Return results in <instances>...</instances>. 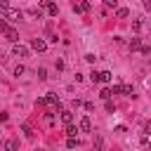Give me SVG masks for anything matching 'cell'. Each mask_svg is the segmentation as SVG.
<instances>
[{
    "label": "cell",
    "mask_w": 151,
    "mask_h": 151,
    "mask_svg": "<svg viewBox=\"0 0 151 151\" xmlns=\"http://www.w3.org/2000/svg\"><path fill=\"white\" fill-rule=\"evenodd\" d=\"M2 19H7V21H19V19H21V9H17V7H5V9H2Z\"/></svg>",
    "instance_id": "1"
},
{
    "label": "cell",
    "mask_w": 151,
    "mask_h": 151,
    "mask_svg": "<svg viewBox=\"0 0 151 151\" xmlns=\"http://www.w3.org/2000/svg\"><path fill=\"white\" fill-rule=\"evenodd\" d=\"M111 94H125V97H134V90H132V85H116V87L111 90Z\"/></svg>",
    "instance_id": "2"
},
{
    "label": "cell",
    "mask_w": 151,
    "mask_h": 151,
    "mask_svg": "<svg viewBox=\"0 0 151 151\" xmlns=\"http://www.w3.org/2000/svg\"><path fill=\"white\" fill-rule=\"evenodd\" d=\"M28 52H31V50H28L26 45H19V42H14V47H12V54H14V57H19V59L28 57Z\"/></svg>",
    "instance_id": "3"
},
{
    "label": "cell",
    "mask_w": 151,
    "mask_h": 151,
    "mask_svg": "<svg viewBox=\"0 0 151 151\" xmlns=\"http://www.w3.org/2000/svg\"><path fill=\"white\" fill-rule=\"evenodd\" d=\"M31 47H33L35 52H45V50H47V42H45L42 38H33V40H31Z\"/></svg>",
    "instance_id": "4"
},
{
    "label": "cell",
    "mask_w": 151,
    "mask_h": 151,
    "mask_svg": "<svg viewBox=\"0 0 151 151\" xmlns=\"http://www.w3.org/2000/svg\"><path fill=\"white\" fill-rule=\"evenodd\" d=\"M5 38H7L9 42H17V40H19V31H17V28H9V26H7V28H5Z\"/></svg>",
    "instance_id": "5"
},
{
    "label": "cell",
    "mask_w": 151,
    "mask_h": 151,
    "mask_svg": "<svg viewBox=\"0 0 151 151\" xmlns=\"http://www.w3.org/2000/svg\"><path fill=\"white\" fill-rule=\"evenodd\" d=\"M78 130H80V132H90V130H92V123H90V118H87V116H83V118H80Z\"/></svg>",
    "instance_id": "6"
},
{
    "label": "cell",
    "mask_w": 151,
    "mask_h": 151,
    "mask_svg": "<svg viewBox=\"0 0 151 151\" xmlns=\"http://www.w3.org/2000/svg\"><path fill=\"white\" fill-rule=\"evenodd\" d=\"M45 9H47V14H50V17H57V14H59V7H57V5L52 2V0H50V2L45 5Z\"/></svg>",
    "instance_id": "7"
},
{
    "label": "cell",
    "mask_w": 151,
    "mask_h": 151,
    "mask_svg": "<svg viewBox=\"0 0 151 151\" xmlns=\"http://www.w3.org/2000/svg\"><path fill=\"white\" fill-rule=\"evenodd\" d=\"M111 71H99V83H111Z\"/></svg>",
    "instance_id": "8"
},
{
    "label": "cell",
    "mask_w": 151,
    "mask_h": 151,
    "mask_svg": "<svg viewBox=\"0 0 151 151\" xmlns=\"http://www.w3.org/2000/svg\"><path fill=\"white\" fill-rule=\"evenodd\" d=\"M61 120H64V123H73V113H71L68 109H64V111H61Z\"/></svg>",
    "instance_id": "9"
},
{
    "label": "cell",
    "mask_w": 151,
    "mask_h": 151,
    "mask_svg": "<svg viewBox=\"0 0 151 151\" xmlns=\"http://www.w3.org/2000/svg\"><path fill=\"white\" fill-rule=\"evenodd\" d=\"M76 132H78V127H76L73 123H66V134H68V137H76Z\"/></svg>",
    "instance_id": "10"
},
{
    "label": "cell",
    "mask_w": 151,
    "mask_h": 151,
    "mask_svg": "<svg viewBox=\"0 0 151 151\" xmlns=\"http://www.w3.org/2000/svg\"><path fill=\"white\" fill-rule=\"evenodd\" d=\"M5 151H17V142L14 139H7L5 142Z\"/></svg>",
    "instance_id": "11"
},
{
    "label": "cell",
    "mask_w": 151,
    "mask_h": 151,
    "mask_svg": "<svg viewBox=\"0 0 151 151\" xmlns=\"http://www.w3.org/2000/svg\"><path fill=\"white\" fill-rule=\"evenodd\" d=\"M127 14H130V12H127L125 7H118V9H116V17H118V19H125Z\"/></svg>",
    "instance_id": "12"
},
{
    "label": "cell",
    "mask_w": 151,
    "mask_h": 151,
    "mask_svg": "<svg viewBox=\"0 0 151 151\" xmlns=\"http://www.w3.org/2000/svg\"><path fill=\"white\" fill-rule=\"evenodd\" d=\"M139 47H142V40L139 38H132L130 40V50H139Z\"/></svg>",
    "instance_id": "13"
},
{
    "label": "cell",
    "mask_w": 151,
    "mask_h": 151,
    "mask_svg": "<svg viewBox=\"0 0 151 151\" xmlns=\"http://www.w3.org/2000/svg\"><path fill=\"white\" fill-rule=\"evenodd\" d=\"M21 130H24V134H26L28 139H33V130H31V125H26V123H24V125H21Z\"/></svg>",
    "instance_id": "14"
},
{
    "label": "cell",
    "mask_w": 151,
    "mask_h": 151,
    "mask_svg": "<svg viewBox=\"0 0 151 151\" xmlns=\"http://www.w3.org/2000/svg\"><path fill=\"white\" fill-rule=\"evenodd\" d=\"M99 97H101V99H111V90H109V87H104V90L99 92Z\"/></svg>",
    "instance_id": "15"
},
{
    "label": "cell",
    "mask_w": 151,
    "mask_h": 151,
    "mask_svg": "<svg viewBox=\"0 0 151 151\" xmlns=\"http://www.w3.org/2000/svg\"><path fill=\"white\" fill-rule=\"evenodd\" d=\"M24 71H26V68H24L21 64H17V66H14V76H24Z\"/></svg>",
    "instance_id": "16"
},
{
    "label": "cell",
    "mask_w": 151,
    "mask_h": 151,
    "mask_svg": "<svg viewBox=\"0 0 151 151\" xmlns=\"http://www.w3.org/2000/svg\"><path fill=\"white\" fill-rule=\"evenodd\" d=\"M38 78L45 80V78H47V71H45V68H38Z\"/></svg>",
    "instance_id": "17"
},
{
    "label": "cell",
    "mask_w": 151,
    "mask_h": 151,
    "mask_svg": "<svg viewBox=\"0 0 151 151\" xmlns=\"http://www.w3.org/2000/svg\"><path fill=\"white\" fill-rule=\"evenodd\" d=\"M90 80H92V83H99V73L92 71V73H90Z\"/></svg>",
    "instance_id": "18"
},
{
    "label": "cell",
    "mask_w": 151,
    "mask_h": 151,
    "mask_svg": "<svg viewBox=\"0 0 151 151\" xmlns=\"http://www.w3.org/2000/svg\"><path fill=\"white\" fill-rule=\"evenodd\" d=\"M106 111H109V113H113V111H116V106H113V101H109V99H106Z\"/></svg>",
    "instance_id": "19"
},
{
    "label": "cell",
    "mask_w": 151,
    "mask_h": 151,
    "mask_svg": "<svg viewBox=\"0 0 151 151\" xmlns=\"http://www.w3.org/2000/svg\"><path fill=\"white\" fill-rule=\"evenodd\" d=\"M104 5H106V7H116V5H118V0H104Z\"/></svg>",
    "instance_id": "20"
},
{
    "label": "cell",
    "mask_w": 151,
    "mask_h": 151,
    "mask_svg": "<svg viewBox=\"0 0 151 151\" xmlns=\"http://www.w3.org/2000/svg\"><path fill=\"white\" fill-rule=\"evenodd\" d=\"M66 146H68V149H73V146H76V139H73V137H68V142H66Z\"/></svg>",
    "instance_id": "21"
},
{
    "label": "cell",
    "mask_w": 151,
    "mask_h": 151,
    "mask_svg": "<svg viewBox=\"0 0 151 151\" xmlns=\"http://www.w3.org/2000/svg\"><path fill=\"white\" fill-rule=\"evenodd\" d=\"M5 28H7V24H5L2 19H0V33H5Z\"/></svg>",
    "instance_id": "22"
},
{
    "label": "cell",
    "mask_w": 151,
    "mask_h": 151,
    "mask_svg": "<svg viewBox=\"0 0 151 151\" xmlns=\"http://www.w3.org/2000/svg\"><path fill=\"white\" fill-rule=\"evenodd\" d=\"M5 7H9V2L7 0H0V9H5Z\"/></svg>",
    "instance_id": "23"
},
{
    "label": "cell",
    "mask_w": 151,
    "mask_h": 151,
    "mask_svg": "<svg viewBox=\"0 0 151 151\" xmlns=\"http://www.w3.org/2000/svg\"><path fill=\"white\" fill-rule=\"evenodd\" d=\"M99 151H101V149H99Z\"/></svg>",
    "instance_id": "24"
}]
</instances>
